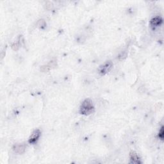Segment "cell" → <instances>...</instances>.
Here are the masks:
<instances>
[{"instance_id":"8992f818","label":"cell","mask_w":164,"mask_h":164,"mask_svg":"<svg viewBox=\"0 0 164 164\" xmlns=\"http://www.w3.org/2000/svg\"><path fill=\"white\" fill-rule=\"evenodd\" d=\"M163 23V19L162 17L158 16L152 18L150 21V25L152 27L156 28L160 26Z\"/></svg>"},{"instance_id":"277c9868","label":"cell","mask_w":164,"mask_h":164,"mask_svg":"<svg viewBox=\"0 0 164 164\" xmlns=\"http://www.w3.org/2000/svg\"><path fill=\"white\" fill-rule=\"evenodd\" d=\"M26 148V145L25 144H16L13 146V150L16 153L21 154L25 153Z\"/></svg>"},{"instance_id":"6da1fadb","label":"cell","mask_w":164,"mask_h":164,"mask_svg":"<svg viewBox=\"0 0 164 164\" xmlns=\"http://www.w3.org/2000/svg\"><path fill=\"white\" fill-rule=\"evenodd\" d=\"M94 111V106L92 101L86 99L83 101L80 107V113L83 116H89Z\"/></svg>"},{"instance_id":"3957f363","label":"cell","mask_w":164,"mask_h":164,"mask_svg":"<svg viewBox=\"0 0 164 164\" xmlns=\"http://www.w3.org/2000/svg\"><path fill=\"white\" fill-rule=\"evenodd\" d=\"M40 136H41V132L40 130L37 129L34 130L33 133L31 134L29 139H28V143L32 145L35 144L39 140Z\"/></svg>"},{"instance_id":"7a4b0ae2","label":"cell","mask_w":164,"mask_h":164,"mask_svg":"<svg viewBox=\"0 0 164 164\" xmlns=\"http://www.w3.org/2000/svg\"><path fill=\"white\" fill-rule=\"evenodd\" d=\"M113 67V63L111 61H106L99 67L97 72L100 76H105L109 73Z\"/></svg>"},{"instance_id":"52a82bcc","label":"cell","mask_w":164,"mask_h":164,"mask_svg":"<svg viewBox=\"0 0 164 164\" xmlns=\"http://www.w3.org/2000/svg\"><path fill=\"white\" fill-rule=\"evenodd\" d=\"M158 137L160 140H163V137H164V130H163V126H162L161 127V128L159 130V133H158Z\"/></svg>"},{"instance_id":"5b68a950","label":"cell","mask_w":164,"mask_h":164,"mask_svg":"<svg viewBox=\"0 0 164 164\" xmlns=\"http://www.w3.org/2000/svg\"><path fill=\"white\" fill-rule=\"evenodd\" d=\"M130 160L131 163L140 164L142 163V161L139 157V154L135 151H132L130 153Z\"/></svg>"}]
</instances>
